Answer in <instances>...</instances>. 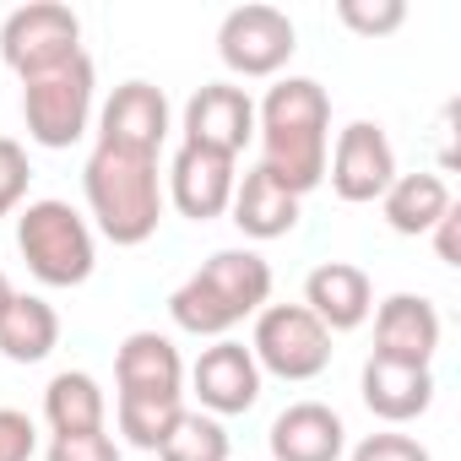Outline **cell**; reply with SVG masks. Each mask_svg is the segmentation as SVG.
Here are the masks:
<instances>
[{
	"label": "cell",
	"instance_id": "1",
	"mask_svg": "<svg viewBox=\"0 0 461 461\" xmlns=\"http://www.w3.org/2000/svg\"><path fill=\"white\" fill-rule=\"evenodd\" d=\"M256 136H261V168L304 201L326 179V152H331L326 87L315 77H283L256 104Z\"/></svg>",
	"mask_w": 461,
	"mask_h": 461
},
{
	"label": "cell",
	"instance_id": "2",
	"mask_svg": "<svg viewBox=\"0 0 461 461\" xmlns=\"http://www.w3.org/2000/svg\"><path fill=\"white\" fill-rule=\"evenodd\" d=\"M272 304V267L256 250H217L206 256L174 294H168V321L190 337H228L240 321L261 315Z\"/></svg>",
	"mask_w": 461,
	"mask_h": 461
},
{
	"label": "cell",
	"instance_id": "3",
	"mask_svg": "<svg viewBox=\"0 0 461 461\" xmlns=\"http://www.w3.org/2000/svg\"><path fill=\"white\" fill-rule=\"evenodd\" d=\"M82 195H87V212L98 222V234L109 245H120V250L147 245L158 234V222H163V174H158V158L93 147L87 168H82Z\"/></svg>",
	"mask_w": 461,
	"mask_h": 461
},
{
	"label": "cell",
	"instance_id": "4",
	"mask_svg": "<svg viewBox=\"0 0 461 461\" xmlns=\"http://www.w3.org/2000/svg\"><path fill=\"white\" fill-rule=\"evenodd\" d=\"M17 250L44 288H82L98 267L93 222L71 201H55V195L28 201L17 212Z\"/></svg>",
	"mask_w": 461,
	"mask_h": 461
},
{
	"label": "cell",
	"instance_id": "5",
	"mask_svg": "<svg viewBox=\"0 0 461 461\" xmlns=\"http://www.w3.org/2000/svg\"><path fill=\"white\" fill-rule=\"evenodd\" d=\"M93 109H98V71L87 55L66 60L60 71L50 77H33L23 82V120H28V141L50 147V152H66L87 136L93 125Z\"/></svg>",
	"mask_w": 461,
	"mask_h": 461
},
{
	"label": "cell",
	"instance_id": "6",
	"mask_svg": "<svg viewBox=\"0 0 461 461\" xmlns=\"http://www.w3.org/2000/svg\"><path fill=\"white\" fill-rule=\"evenodd\" d=\"M77 55H82V17L60 0H28L0 23V60L23 82L50 77Z\"/></svg>",
	"mask_w": 461,
	"mask_h": 461
},
{
	"label": "cell",
	"instance_id": "7",
	"mask_svg": "<svg viewBox=\"0 0 461 461\" xmlns=\"http://www.w3.org/2000/svg\"><path fill=\"white\" fill-rule=\"evenodd\" d=\"M250 353H256L261 375H277V380L299 385V380L326 375V364H331V331L304 304H267L256 315Z\"/></svg>",
	"mask_w": 461,
	"mask_h": 461
},
{
	"label": "cell",
	"instance_id": "8",
	"mask_svg": "<svg viewBox=\"0 0 461 461\" xmlns=\"http://www.w3.org/2000/svg\"><path fill=\"white\" fill-rule=\"evenodd\" d=\"M299 50V28L283 6H234L222 23H217V60L245 77V82H261V77H277Z\"/></svg>",
	"mask_w": 461,
	"mask_h": 461
},
{
	"label": "cell",
	"instance_id": "9",
	"mask_svg": "<svg viewBox=\"0 0 461 461\" xmlns=\"http://www.w3.org/2000/svg\"><path fill=\"white\" fill-rule=\"evenodd\" d=\"M326 179L337 190V201L348 206H369L391 190L396 179V147L375 120H353L337 131V147L326 152Z\"/></svg>",
	"mask_w": 461,
	"mask_h": 461
},
{
	"label": "cell",
	"instance_id": "10",
	"mask_svg": "<svg viewBox=\"0 0 461 461\" xmlns=\"http://www.w3.org/2000/svg\"><path fill=\"white\" fill-rule=\"evenodd\" d=\"M174 131V109H168V93L131 77L109 93V104L98 109V147H114V152H136V158H158L163 141Z\"/></svg>",
	"mask_w": 461,
	"mask_h": 461
},
{
	"label": "cell",
	"instance_id": "11",
	"mask_svg": "<svg viewBox=\"0 0 461 461\" xmlns=\"http://www.w3.org/2000/svg\"><path fill=\"white\" fill-rule=\"evenodd\" d=\"M179 131H185V147L222 152V158L240 163V152L256 136V98L234 82H206V87L190 93V104L179 114Z\"/></svg>",
	"mask_w": 461,
	"mask_h": 461
},
{
	"label": "cell",
	"instance_id": "12",
	"mask_svg": "<svg viewBox=\"0 0 461 461\" xmlns=\"http://www.w3.org/2000/svg\"><path fill=\"white\" fill-rule=\"evenodd\" d=\"M185 375H190V391H195L201 412H212V418H240L261 402V364L234 337L201 348V358Z\"/></svg>",
	"mask_w": 461,
	"mask_h": 461
},
{
	"label": "cell",
	"instance_id": "13",
	"mask_svg": "<svg viewBox=\"0 0 461 461\" xmlns=\"http://www.w3.org/2000/svg\"><path fill=\"white\" fill-rule=\"evenodd\" d=\"M114 402H185V358L163 331H131L120 342Z\"/></svg>",
	"mask_w": 461,
	"mask_h": 461
},
{
	"label": "cell",
	"instance_id": "14",
	"mask_svg": "<svg viewBox=\"0 0 461 461\" xmlns=\"http://www.w3.org/2000/svg\"><path fill=\"white\" fill-rule=\"evenodd\" d=\"M234 185H240V163H234V158L201 152V147H185V141H179V152H174V163H168L163 201H174L179 217H190V222H212V217L228 212Z\"/></svg>",
	"mask_w": 461,
	"mask_h": 461
},
{
	"label": "cell",
	"instance_id": "15",
	"mask_svg": "<svg viewBox=\"0 0 461 461\" xmlns=\"http://www.w3.org/2000/svg\"><path fill=\"white\" fill-rule=\"evenodd\" d=\"M439 337H445V321H439L434 299H423V294H391L375 310V358L429 369L439 353Z\"/></svg>",
	"mask_w": 461,
	"mask_h": 461
},
{
	"label": "cell",
	"instance_id": "16",
	"mask_svg": "<svg viewBox=\"0 0 461 461\" xmlns=\"http://www.w3.org/2000/svg\"><path fill=\"white\" fill-rule=\"evenodd\" d=\"M272 461H342L348 456V423L326 402H294L267 429Z\"/></svg>",
	"mask_w": 461,
	"mask_h": 461
},
{
	"label": "cell",
	"instance_id": "17",
	"mask_svg": "<svg viewBox=\"0 0 461 461\" xmlns=\"http://www.w3.org/2000/svg\"><path fill=\"white\" fill-rule=\"evenodd\" d=\"M304 310L337 337V331H358L375 315V283L364 267L353 261H321L304 277Z\"/></svg>",
	"mask_w": 461,
	"mask_h": 461
},
{
	"label": "cell",
	"instance_id": "18",
	"mask_svg": "<svg viewBox=\"0 0 461 461\" xmlns=\"http://www.w3.org/2000/svg\"><path fill=\"white\" fill-rule=\"evenodd\" d=\"M358 396L380 423H412V418H423L434 407V369L391 364V358L369 353V364L358 375Z\"/></svg>",
	"mask_w": 461,
	"mask_h": 461
},
{
	"label": "cell",
	"instance_id": "19",
	"mask_svg": "<svg viewBox=\"0 0 461 461\" xmlns=\"http://www.w3.org/2000/svg\"><path fill=\"white\" fill-rule=\"evenodd\" d=\"M228 212H234V228H240L245 240H283V234H294V228H299V195L283 190L261 163L240 174Z\"/></svg>",
	"mask_w": 461,
	"mask_h": 461
},
{
	"label": "cell",
	"instance_id": "20",
	"mask_svg": "<svg viewBox=\"0 0 461 461\" xmlns=\"http://www.w3.org/2000/svg\"><path fill=\"white\" fill-rule=\"evenodd\" d=\"M44 423L50 434H98L109 429V396L87 369H60L44 385Z\"/></svg>",
	"mask_w": 461,
	"mask_h": 461
},
{
	"label": "cell",
	"instance_id": "21",
	"mask_svg": "<svg viewBox=\"0 0 461 461\" xmlns=\"http://www.w3.org/2000/svg\"><path fill=\"white\" fill-rule=\"evenodd\" d=\"M60 348V315L39 294H12V304L0 310V353L12 364H44Z\"/></svg>",
	"mask_w": 461,
	"mask_h": 461
},
{
	"label": "cell",
	"instance_id": "22",
	"mask_svg": "<svg viewBox=\"0 0 461 461\" xmlns=\"http://www.w3.org/2000/svg\"><path fill=\"white\" fill-rule=\"evenodd\" d=\"M450 206H456V201H450L445 174H396V179H391V190L380 195L385 222L396 228V234H407V240L429 234V228H434Z\"/></svg>",
	"mask_w": 461,
	"mask_h": 461
},
{
	"label": "cell",
	"instance_id": "23",
	"mask_svg": "<svg viewBox=\"0 0 461 461\" xmlns=\"http://www.w3.org/2000/svg\"><path fill=\"white\" fill-rule=\"evenodd\" d=\"M228 429H222V418H212V412H179V423L168 429V439L158 445V461H228Z\"/></svg>",
	"mask_w": 461,
	"mask_h": 461
},
{
	"label": "cell",
	"instance_id": "24",
	"mask_svg": "<svg viewBox=\"0 0 461 461\" xmlns=\"http://www.w3.org/2000/svg\"><path fill=\"white\" fill-rule=\"evenodd\" d=\"M185 402H114V423L136 450H158L168 439V429L179 423Z\"/></svg>",
	"mask_w": 461,
	"mask_h": 461
},
{
	"label": "cell",
	"instance_id": "25",
	"mask_svg": "<svg viewBox=\"0 0 461 461\" xmlns=\"http://www.w3.org/2000/svg\"><path fill=\"white\" fill-rule=\"evenodd\" d=\"M337 23L358 39H391L407 23L402 0H337Z\"/></svg>",
	"mask_w": 461,
	"mask_h": 461
},
{
	"label": "cell",
	"instance_id": "26",
	"mask_svg": "<svg viewBox=\"0 0 461 461\" xmlns=\"http://www.w3.org/2000/svg\"><path fill=\"white\" fill-rule=\"evenodd\" d=\"M28 179H33V168H28V152H23V141L0 136V217L23 206V195H28Z\"/></svg>",
	"mask_w": 461,
	"mask_h": 461
},
{
	"label": "cell",
	"instance_id": "27",
	"mask_svg": "<svg viewBox=\"0 0 461 461\" xmlns=\"http://www.w3.org/2000/svg\"><path fill=\"white\" fill-rule=\"evenodd\" d=\"M44 461H125V456H120V439L109 429H98V434H60V439H50Z\"/></svg>",
	"mask_w": 461,
	"mask_h": 461
},
{
	"label": "cell",
	"instance_id": "28",
	"mask_svg": "<svg viewBox=\"0 0 461 461\" xmlns=\"http://www.w3.org/2000/svg\"><path fill=\"white\" fill-rule=\"evenodd\" d=\"M348 461H434V456H429V445H418L412 434L385 429V434H364Z\"/></svg>",
	"mask_w": 461,
	"mask_h": 461
},
{
	"label": "cell",
	"instance_id": "29",
	"mask_svg": "<svg viewBox=\"0 0 461 461\" xmlns=\"http://www.w3.org/2000/svg\"><path fill=\"white\" fill-rule=\"evenodd\" d=\"M33 450H39L33 418L17 407H0V461H33Z\"/></svg>",
	"mask_w": 461,
	"mask_h": 461
},
{
	"label": "cell",
	"instance_id": "30",
	"mask_svg": "<svg viewBox=\"0 0 461 461\" xmlns=\"http://www.w3.org/2000/svg\"><path fill=\"white\" fill-rule=\"evenodd\" d=\"M456 222H461V212L450 206V212L429 228V234H434V250H439V261H445V267H461V250H456Z\"/></svg>",
	"mask_w": 461,
	"mask_h": 461
},
{
	"label": "cell",
	"instance_id": "31",
	"mask_svg": "<svg viewBox=\"0 0 461 461\" xmlns=\"http://www.w3.org/2000/svg\"><path fill=\"white\" fill-rule=\"evenodd\" d=\"M12 304V283H6V272H0V310Z\"/></svg>",
	"mask_w": 461,
	"mask_h": 461
}]
</instances>
